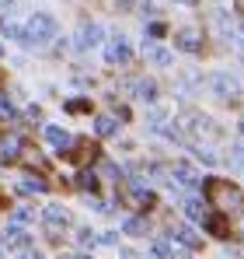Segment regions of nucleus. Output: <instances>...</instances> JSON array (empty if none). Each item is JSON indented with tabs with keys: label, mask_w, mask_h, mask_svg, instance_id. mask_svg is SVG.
I'll return each mask as SVG.
<instances>
[{
	"label": "nucleus",
	"mask_w": 244,
	"mask_h": 259,
	"mask_svg": "<svg viewBox=\"0 0 244 259\" xmlns=\"http://www.w3.org/2000/svg\"><path fill=\"white\" fill-rule=\"evenodd\" d=\"M74 259H91V256H74Z\"/></svg>",
	"instance_id": "c756f323"
},
{
	"label": "nucleus",
	"mask_w": 244,
	"mask_h": 259,
	"mask_svg": "<svg viewBox=\"0 0 244 259\" xmlns=\"http://www.w3.org/2000/svg\"><path fill=\"white\" fill-rule=\"evenodd\" d=\"M237 130H241V137H244V116H241V123H237Z\"/></svg>",
	"instance_id": "c85d7f7f"
},
{
	"label": "nucleus",
	"mask_w": 244,
	"mask_h": 259,
	"mask_svg": "<svg viewBox=\"0 0 244 259\" xmlns=\"http://www.w3.org/2000/svg\"><path fill=\"white\" fill-rule=\"evenodd\" d=\"M154 259H171V245L167 242H154Z\"/></svg>",
	"instance_id": "393cba45"
},
{
	"label": "nucleus",
	"mask_w": 244,
	"mask_h": 259,
	"mask_svg": "<svg viewBox=\"0 0 244 259\" xmlns=\"http://www.w3.org/2000/svg\"><path fill=\"white\" fill-rule=\"evenodd\" d=\"M122 259H140V256H136L133 249H122Z\"/></svg>",
	"instance_id": "cd10ccee"
},
{
	"label": "nucleus",
	"mask_w": 244,
	"mask_h": 259,
	"mask_svg": "<svg viewBox=\"0 0 244 259\" xmlns=\"http://www.w3.org/2000/svg\"><path fill=\"white\" fill-rule=\"evenodd\" d=\"M42 221H45L49 235H59V231L67 228V221H70V217H67L63 207H56V203H52V207H45V210H42Z\"/></svg>",
	"instance_id": "20e7f679"
},
{
	"label": "nucleus",
	"mask_w": 244,
	"mask_h": 259,
	"mask_svg": "<svg viewBox=\"0 0 244 259\" xmlns=\"http://www.w3.org/2000/svg\"><path fill=\"white\" fill-rule=\"evenodd\" d=\"M4 245H7V249H21V245H28V235H25L21 228H7V231H4Z\"/></svg>",
	"instance_id": "4468645a"
},
{
	"label": "nucleus",
	"mask_w": 244,
	"mask_h": 259,
	"mask_svg": "<svg viewBox=\"0 0 244 259\" xmlns=\"http://www.w3.org/2000/svg\"><path fill=\"white\" fill-rule=\"evenodd\" d=\"M209 91H213L220 102H237V98H241V84H237V77H230V74H213V77H209Z\"/></svg>",
	"instance_id": "7ed1b4c3"
},
{
	"label": "nucleus",
	"mask_w": 244,
	"mask_h": 259,
	"mask_svg": "<svg viewBox=\"0 0 244 259\" xmlns=\"http://www.w3.org/2000/svg\"><path fill=\"white\" fill-rule=\"evenodd\" d=\"M87 109H91L87 98H70V102H67V112H87Z\"/></svg>",
	"instance_id": "5701e85b"
},
{
	"label": "nucleus",
	"mask_w": 244,
	"mask_h": 259,
	"mask_svg": "<svg viewBox=\"0 0 244 259\" xmlns=\"http://www.w3.org/2000/svg\"><path fill=\"white\" fill-rule=\"evenodd\" d=\"M45 140H49L59 154H67V151H70V144H74V137H70L67 130H59V126H45Z\"/></svg>",
	"instance_id": "6e6552de"
},
{
	"label": "nucleus",
	"mask_w": 244,
	"mask_h": 259,
	"mask_svg": "<svg viewBox=\"0 0 244 259\" xmlns=\"http://www.w3.org/2000/svg\"><path fill=\"white\" fill-rule=\"evenodd\" d=\"M230 165H241L244 168V144H234L230 147Z\"/></svg>",
	"instance_id": "b1692460"
},
{
	"label": "nucleus",
	"mask_w": 244,
	"mask_h": 259,
	"mask_svg": "<svg viewBox=\"0 0 244 259\" xmlns=\"http://www.w3.org/2000/svg\"><path fill=\"white\" fill-rule=\"evenodd\" d=\"M143 53H147V60H150L154 67H171V63H174V53L164 49V46H147Z\"/></svg>",
	"instance_id": "9d476101"
},
{
	"label": "nucleus",
	"mask_w": 244,
	"mask_h": 259,
	"mask_svg": "<svg viewBox=\"0 0 244 259\" xmlns=\"http://www.w3.org/2000/svg\"><path fill=\"white\" fill-rule=\"evenodd\" d=\"M174 179H178L181 186H189V189H192V186H199V175L192 172L189 165H174Z\"/></svg>",
	"instance_id": "dca6fc26"
},
{
	"label": "nucleus",
	"mask_w": 244,
	"mask_h": 259,
	"mask_svg": "<svg viewBox=\"0 0 244 259\" xmlns=\"http://www.w3.org/2000/svg\"><path fill=\"white\" fill-rule=\"evenodd\" d=\"M164 32H167V28H164V25H161V21H154V25H150V35H154V39H161V35H164Z\"/></svg>",
	"instance_id": "a878e982"
},
{
	"label": "nucleus",
	"mask_w": 244,
	"mask_h": 259,
	"mask_svg": "<svg viewBox=\"0 0 244 259\" xmlns=\"http://www.w3.org/2000/svg\"><path fill=\"white\" fill-rule=\"evenodd\" d=\"M18 154H21V140L18 137H0V165L18 161Z\"/></svg>",
	"instance_id": "1a4fd4ad"
},
{
	"label": "nucleus",
	"mask_w": 244,
	"mask_h": 259,
	"mask_svg": "<svg viewBox=\"0 0 244 259\" xmlns=\"http://www.w3.org/2000/svg\"><path fill=\"white\" fill-rule=\"evenodd\" d=\"M94 154H98V147H94L91 140H81V144H70V151H67L63 158H70V161H77V165H87Z\"/></svg>",
	"instance_id": "0eeeda50"
},
{
	"label": "nucleus",
	"mask_w": 244,
	"mask_h": 259,
	"mask_svg": "<svg viewBox=\"0 0 244 259\" xmlns=\"http://www.w3.org/2000/svg\"><path fill=\"white\" fill-rule=\"evenodd\" d=\"M18 189H21V193H42V189H45V182H42V179H25Z\"/></svg>",
	"instance_id": "4be33fe9"
},
{
	"label": "nucleus",
	"mask_w": 244,
	"mask_h": 259,
	"mask_svg": "<svg viewBox=\"0 0 244 259\" xmlns=\"http://www.w3.org/2000/svg\"><path fill=\"white\" fill-rule=\"evenodd\" d=\"M129 56H133V53H129V46L122 42V39H112V42L105 46V60H108L112 67H122V63H129Z\"/></svg>",
	"instance_id": "423d86ee"
},
{
	"label": "nucleus",
	"mask_w": 244,
	"mask_h": 259,
	"mask_svg": "<svg viewBox=\"0 0 244 259\" xmlns=\"http://www.w3.org/2000/svg\"><path fill=\"white\" fill-rule=\"evenodd\" d=\"M181 4H196V0H181Z\"/></svg>",
	"instance_id": "7c9ffc66"
},
{
	"label": "nucleus",
	"mask_w": 244,
	"mask_h": 259,
	"mask_svg": "<svg viewBox=\"0 0 244 259\" xmlns=\"http://www.w3.org/2000/svg\"><path fill=\"white\" fill-rule=\"evenodd\" d=\"M203 224L209 228V235H216V238H230V228H227V217H223V214H206Z\"/></svg>",
	"instance_id": "9b49d317"
},
{
	"label": "nucleus",
	"mask_w": 244,
	"mask_h": 259,
	"mask_svg": "<svg viewBox=\"0 0 244 259\" xmlns=\"http://www.w3.org/2000/svg\"><path fill=\"white\" fill-rule=\"evenodd\" d=\"M136 98L154 102V98H157V84H154V81H136Z\"/></svg>",
	"instance_id": "6ab92c4d"
},
{
	"label": "nucleus",
	"mask_w": 244,
	"mask_h": 259,
	"mask_svg": "<svg viewBox=\"0 0 244 259\" xmlns=\"http://www.w3.org/2000/svg\"><path fill=\"white\" fill-rule=\"evenodd\" d=\"M185 214L192 217V221H206V203L196 200V196H189V200H185Z\"/></svg>",
	"instance_id": "f3484780"
},
{
	"label": "nucleus",
	"mask_w": 244,
	"mask_h": 259,
	"mask_svg": "<svg viewBox=\"0 0 244 259\" xmlns=\"http://www.w3.org/2000/svg\"><path fill=\"white\" fill-rule=\"evenodd\" d=\"M98 42H101V28H98V25H84L81 32H77V46H81V49L98 46Z\"/></svg>",
	"instance_id": "ddd939ff"
},
{
	"label": "nucleus",
	"mask_w": 244,
	"mask_h": 259,
	"mask_svg": "<svg viewBox=\"0 0 244 259\" xmlns=\"http://www.w3.org/2000/svg\"><path fill=\"white\" fill-rule=\"evenodd\" d=\"M174 242H181L185 249H203V238L189 228V224H181V228H174Z\"/></svg>",
	"instance_id": "f8f14e48"
},
{
	"label": "nucleus",
	"mask_w": 244,
	"mask_h": 259,
	"mask_svg": "<svg viewBox=\"0 0 244 259\" xmlns=\"http://www.w3.org/2000/svg\"><path fill=\"white\" fill-rule=\"evenodd\" d=\"M77 182H81V189H87V193H94V189H98V179H94V172H81V175H77Z\"/></svg>",
	"instance_id": "412c9836"
},
{
	"label": "nucleus",
	"mask_w": 244,
	"mask_h": 259,
	"mask_svg": "<svg viewBox=\"0 0 244 259\" xmlns=\"http://www.w3.org/2000/svg\"><path fill=\"white\" fill-rule=\"evenodd\" d=\"M56 39V18L52 14H32L25 25V46H49Z\"/></svg>",
	"instance_id": "f03ea898"
},
{
	"label": "nucleus",
	"mask_w": 244,
	"mask_h": 259,
	"mask_svg": "<svg viewBox=\"0 0 244 259\" xmlns=\"http://www.w3.org/2000/svg\"><path fill=\"white\" fill-rule=\"evenodd\" d=\"M203 193H206V200H209L213 207H220V210L244 207L241 189H237V186H230V182H223V179H206V182H203Z\"/></svg>",
	"instance_id": "f257e3e1"
},
{
	"label": "nucleus",
	"mask_w": 244,
	"mask_h": 259,
	"mask_svg": "<svg viewBox=\"0 0 244 259\" xmlns=\"http://www.w3.org/2000/svg\"><path fill=\"white\" fill-rule=\"evenodd\" d=\"M77 238H81V245H94V235H91L87 228H84V231H81V235H77Z\"/></svg>",
	"instance_id": "bb28decb"
},
{
	"label": "nucleus",
	"mask_w": 244,
	"mask_h": 259,
	"mask_svg": "<svg viewBox=\"0 0 244 259\" xmlns=\"http://www.w3.org/2000/svg\"><path fill=\"white\" fill-rule=\"evenodd\" d=\"M0 32H4L7 39H18V42H25V28H21L18 21H11V18H0Z\"/></svg>",
	"instance_id": "2eb2a0df"
},
{
	"label": "nucleus",
	"mask_w": 244,
	"mask_h": 259,
	"mask_svg": "<svg viewBox=\"0 0 244 259\" xmlns=\"http://www.w3.org/2000/svg\"><path fill=\"white\" fill-rule=\"evenodd\" d=\"M122 228H126V235H147V221L143 217H129Z\"/></svg>",
	"instance_id": "aec40b11"
},
{
	"label": "nucleus",
	"mask_w": 244,
	"mask_h": 259,
	"mask_svg": "<svg viewBox=\"0 0 244 259\" xmlns=\"http://www.w3.org/2000/svg\"><path fill=\"white\" fill-rule=\"evenodd\" d=\"M94 130H98V137H112V133L119 130V123H115L112 116H98V119H94Z\"/></svg>",
	"instance_id": "a211bd4d"
},
{
	"label": "nucleus",
	"mask_w": 244,
	"mask_h": 259,
	"mask_svg": "<svg viewBox=\"0 0 244 259\" xmlns=\"http://www.w3.org/2000/svg\"><path fill=\"white\" fill-rule=\"evenodd\" d=\"M174 46L185 49V53H203V35H199L196 28H181V32L174 35Z\"/></svg>",
	"instance_id": "39448f33"
}]
</instances>
